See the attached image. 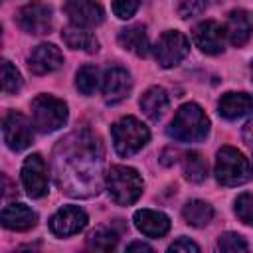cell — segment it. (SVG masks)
<instances>
[{
  "mask_svg": "<svg viewBox=\"0 0 253 253\" xmlns=\"http://www.w3.org/2000/svg\"><path fill=\"white\" fill-rule=\"evenodd\" d=\"M63 142V140H61ZM63 156L57 158V182L71 196L97 194L99 168H101V144L89 132L71 134L61 144Z\"/></svg>",
  "mask_w": 253,
  "mask_h": 253,
  "instance_id": "cell-1",
  "label": "cell"
},
{
  "mask_svg": "<svg viewBox=\"0 0 253 253\" xmlns=\"http://www.w3.org/2000/svg\"><path fill=\"white\" fill-rule=\"evenodd\" d=\"M210 130V121L200 105L186 103L182 105L172 123L168 125V136L178 142H200Z\"/></svg>",
  "mask_w": 253,
  "mask_h": 253,
  "instance_id": "cell-2",
  "label": "cell"
},
{
  "mask_svg": "<svg viewBox=\"0 0 253 253\" xmlns=\"http://www.w3.org/2000/svg\"><path fill=\"white\" fill-rule=\"evenodd\" d=\"M109 196L119 206H128L138 200L142 194V178L134 168L128 166H113L107 174Z\"/></svg>",
  "mask_w": 253,
  "mask_h": 253,
  "instance_id": "cell-3",
  "label": "cell"
},
{
  "mask_svg": "<svg viewBox=\"0 0 253 253\" xmlns=\"http://www.w3.org/2000/svg\"><path fill=\"white\" fill-rule=\"evenodd\" d=\"M215 178L223 186H239L251 178L249 160L233 146H223L215 158Z\"/></svg>",
  "mask_w": 253,
  "mask_h": 253,
  "instance_id": "cell-4",
  "label": "cell"
},
{
  "mask_svg": "<svg viewBox=\"0 0 253 253\" xmlns=\"http://www.w3.org/2000/svg\"><path fill=\"white\" fill-rule=\"evenodd\" d=\"M111 134H113L115 150L121 156L136 154L150 138L148 128L134 117H123L121 121H117L111 128Z\"/></svg>",
  "mask_w": 253,
  "mask_h": 253,
  "instance_id": "cell-5",
  "label": "cell"
},
{
  "mask_svg": "<svg viewBox=\"0 0 253 253\" xmlns=\"http://www.w3.org/2000/svg\"><path fill=\"white\" fill-rule=\"evenodd\" d=\"M67 121V105L51 95H40L32 101V125L40 132H53Z\"/></svg>",
  "mask_w": 253,
  "mask_h": 253,
  "instance_id": "cell-6",
  "label": "cell"
},
{
  "mask_svg": "<svg viewBox=\"0 0 253 253\" xmlns=\"http://www.w3.org/2000/svg\"><path fill=\"white\" fill-rule=\"evenodd\" d=\"M188 51H190V40L176 30L164 32L154 45V57L162 67H172L180 63L188 55Z\"/></svg>",
  "mask_w": 253,
  "mask_h": 253,
  "instance_id": "cell-7",
  "label": "cell"
},
{
  "mask_svg": "<svg viewBox=\"0 0 253 253\" xmlns=\"http://www.w3.org/2000/svg\"><path fill=\"white\" fill-rule=\"evenodd\" d=\"M18 24L28 34H47L51 30V8L42 0H32L18 10Z\"/></svg>",
  "mask_w": 253,
  "mask_h": 253,
  "instance_id": "cell-8",
  "label": "cell"
},
{
  "mask_svg": "<svg viewBox=\"0 0 253 253\" xmlns=\"http://www.w3.org/2000/svg\"><path fill=\"white\" fill-rule=\"evenodd\" d=\"M22 184L30 198H42L47 192V168L40 154H32L24 160Z\"/></svg>",
  "mask_w": 253,
  "mask_h": 253,
  "instance_id": "cell-9",
  "label": "cell"
},
{
  "mask_svg": "<svg viewBox=\"0 0 253 253\" xmlns=\"http://www.w3.org/2000/svg\"><path fill=\"white\" fill-rule=\"evenodd\" d=\"M4 140L8 144V148L12 150H24L32 144L34 132H32V125L28 123V119L16 111L8 113L4 117Z\"/></svg>",
  "mask_w": 253,
  "mask_h": 253,
  "instance_id": "cell-10",
  "label": "cell"
},
{
  "mask_svg": "<svg viewBox=\"0 0 253 253\" xmlns=\"http://www.w3.org/2000/svg\"><path fill=\"white\" fill-rule=\"evenodd\" d=\"M85 225H87V213L79 206H63L49 219V229L59 237L75 235Z\"/></svg>",
  "mask_w": 253,
  "mask_h": 253,
  "instance_id": "cell-11",
  "label": "cell"
},
{
  "mask_svg": "<svg viewBox=\"0 0 253 253\" xmlns=\"http://www.w3.org/2000/svg\"><path fill=\"white\" fill-rule=\"evenodd\" d=\"M225 28L213 20H206L194 28V42L196 45L210 55L221 53L225 45Z\"/></svg>",
  "mask_w": 253,
  "mask_h": 253,
  "instance_id": "cell-12",
  "label": "cell"
},
{
  "mask_svg": "<svg viewBox=\"0 0 253 253\" xmlns=\"http://www.w3.org/2000/svg\"><path fill=\"white\" fill-rule=\"evenodd\" d=\"M63 10L71 24L81 28H93L103 22V8L95 0H67Z\"/></svg>",
  "mask_w": 253,
  "mask_h": 253,
  "instance_id": "cell-13",
  "label": "cell"
},
{
  "mask_svg": "<svg viewBox=\"0 0 253 253\" xmlns=\"http://www.w3.org/2000/svg\"><path fill=\"white\" fill-rule=\"evenodd\" d=\"M61 63H63V55H61L59 47H55L53 43H40V45H36L32 49L30 57H28V67L36 75L51 73V71L59 69Z\"/></svg>",
  "mask_w": 253,
  "mask_h": 253,
  "instance_id": "cell-14",
  "label": "cell"
},
{
  "mask_svg": "<svg viewBox=\"0 0 253 253\" xmlns=\"http://www.w3.org/2000/svg\"><path fill=\"white\" fill-rule=\"evenodd\" d=\"M130 91V75L123 67H109L103 75V97L107 103L123 101Z\"/></svg>",
  "mask_w": 253,
  "mask_h": 253,
  "instance_id": "cell-15",
  "label": "cell"
},
{
  "mask_svg": "<svg viewBox=\"0 0 253 253\" xmlns=\"http://www.w3.org/2000/svg\"><path fill=\"white\" fill-rule=\"evenodd\" d=\"M253 32V18L251 14H247L245 10H233L227 16V24H225V34L229 38V42L235 47H241L247 43V40L251 38Z\"/></svg>",
  "mask_w": 253,
  "mask_h": 253,
  "instance_id": "cell-16",
  "label": "cell"
},
{
  "mask_svg": "<svg viewBox=\"0 0 253 253\" xmlns=\"http://www.w3.org/2000/svg\"><path fill=\"white\" fill-rule=\"evenodd\" d=\"M134 225L148 237H162L170 229V219L162 211L154 210H138L134 211Z\"/></svg>",
  "mask_w": 253,
  "mask_h": 253,
  "instance_id": "cell-17",
  "label": "cell"
},
{
  "mask_svg": "<svg viewBox=\"0 0 253 253\" xmlns=\"http://www.w3.org/2000/svg\"><path fill=\"white\" fill-rule=\"evenodd\" d=\"M217 111L223 119H241L253 111V99L247 93H225L217 101Z\"/></svg>",
  "mask_w": 253,
  "mask_h": 253,
  "instance_id": "cell-18",
  "label": "cell"
},
{
  "mask_svg": "<svg viewBox=\"0 0 253 253\" xmlns=\"http://www.w3.org/2000/svg\"><path fill=\"white\" fill-rule=\"evenodd\" d=\"M38 221V215L34 210H30L24 204H10L2 210V223L8 229H16V231H26L30 227H34Z\"/></svg>",
  "mask_w": 253,
  "mask_h": 253,
  "instance_id": "cell-19",
  "label": "cell"
},
{
  "mask_svg": "<svg viewBox=\"0 0 253 253\" xmlns=\"http://www.w3.org/2000/svg\"><path fill=\"white\" fill-rule=\"evenodd\" d=\"M119 43L125 49H128V51H132V53H136L140 57L148 55V49H150L148 36H146V30H144L142 24H134V26L123 28L121 34H119Z\"/></svg>",
  "mask_w": 253,
  "mask_h": 253,
  "instance_id": "cell-20",
  "label": "cell"
},
{
  "mask_svg": "<svg viewBox=\"0 0 253 253\" xmlns=\"http://www.w3.org/2000/svg\"><path fill=\"white\" fill-rule=\"evenodd\" d=\"M140 109L142 113L152 119V121H158L166 109H168V95L162 87H150L142 97H140Z\"/></svg>",
  "mask_w": 253,
  "mask_h": 253,
  "instance_id": "cell-21",
  "label": "cell"
},
{
  "mask_svg": "<svg viewBox=\"0 0 253 253\" xmlns=\"http://www.w3.org/2000/svg\"><path fill=\"white\" fill-rule=\"evenodd\" d=\"M61 38H63V42L67 43V47H71V49L97 51V45H99V43H97V40H95V36H93L91 32H87L85 28L75 26V24H71V26L63 28Z\"/></svg>",
  "mask_w": 253,
  "mask_h": 253,
  "instance_id": "cell-22",
  "label": "cell"
},
{
  "mask_svg": "<svg viewBox=\"0 0 253 253\" xmlns=\"http://www.w3.org/2000/svg\"><path fill=\"white\" fill-rule=\"evenodd\" d=\"M182 215L184 219L194 225V227H202V225H208L213 217V208L208 204V202H202V200H190L184 210H182Z\"/></svg>",
  "mask_w": 253,
  "mask_h": 253,
  "instance_id": "cell-23",
  "label": "cell"
},
{
  "mask_svg": "<svg viewBox=\"0 0 253 253\" xmlns=\"http://www.w3.org/2000/svg\"><path fill=\"white\" fill-rule=\"evenodd\" d=\"M182 166H184V174L190 182H202L208 174V162L198 152H188L182 160Z\"/></svg>",
  "mask_w": 253,
  "mask_h": 253,
  "instance_id": "cell-24",
  "label": "cell"
},
{
  "mask_svg": "<svg viewBox=\"0 0 253 253\" xmlns=\"http://www.w3.org/2000/svg\"><path fill=\"white\" fill-rule=\"evenodd\" d=\"M117 233L111 231L109 227H97L89 233L87 237V247L95 251H111L117 245Z\"/></svg>",
  "mask_w": 253,
  "mask_h": 253,
  "instance_id": "cell-25",
  "label": "cell"
},
{
  "mask_svg": "<svg viewBox=\"0 0 253 253\" xmlns=\"http://www.w3.org/2000/svg\"><path fill=\"white\" fill-rule=\"evenodd\" d=\"M75 85H77V89H79L83 95L95 93V89H97V85H99V71H97V67H95V65H83V67L77 71Z\"/></svg>",
  "mask_w": 253,
  "mask_h": 253,
  "instance_id": "cell-26",
  "label": "cell"
},
{
  "mask_svg": "<svg viewBox=\"0 0 253 253\" xmlns=\"http://www.w3.org/2000/svg\"><path fill=\"white\" fill-rule=\"evenodd\" d=\"M2 87L6 93H16L22 87V77L20 71L10 63V61H2Z\"/></svg>",
  "mask_w": 253,
  "mask_h": 253,
  "instance_id": "cell-27",
  "label": "cell"
},
{
  "mask_svg": "<svg viewBox=\"0 0 253 253\" xmlns=\"http://www.w3.org/2000/svg\"><path fill=\"white\" fill-rule=\"evenodd\" d=\"M235 213L243 223L253 225V194H241L235 200Z\"/></svg>",
  "mask_w": 253,
  "mask_h": 253,
  "instance_id": "cell-28",
  "label": "cell"
},
{
  "mask_svg": "<svg viewBox=\"0 0 253 253\" xmlns=\"http://www.w3.org/2000/svg\"><path fill=\"white\" fill-rule=\"evenodd\" d=\"M217 247L221 251H245L247 249V241L239 235V233H221L217 239Z\"/></svg>",
  "mask_w": 253,
  "mask_h": 253,
  "instance_id": "cell-29",
  "label": "cell"
},
{
  "mask_svg": "<svg viewBox=\"0 0 253 253\" xmlns=\"http://www.w3.org/2000/svg\"><path fill=\"white\" fill-rule=\"evenodd\" d=\"M208 8V0H182L178 6V14L182 18H194L200 16Z\"/></svg>",
  "mask_w": 253,
  "mask_h": 253,
  "instance_id": "cell-30",
  "label": "cell"
},
{
  "mask_svg": "<svg viewBox=\"0 0 253 253\" xmlns=\"http://www.w3.org/2000/svg\"><path fill=\"white\" fill-rule=\"evenodd\" d=\"M138 6H140V0H113V12L121 20H126V18L134 16Z\"/></svg>",
  "mask_w": 253,
  "mask_h": 253,
  "instance_id": "cell-31",
  "label": "cell"
},
{
  "mask_svg": "<svg viewBox=\"0 0 253 253\" xmlns=\"http://www.w3.org/2000/svg\"><path fill=\"white\" fill-rule=\"evenodd\" d=\"M168 251H200V247H198L194 241H190V239H186V237H180V239H176V241L168 247Z\"/></svg>",
  "mask_w": 253,
  "mask_h": 253,
  "instance_id": "cell-32",
  "label": "cell"
},
{
  "mask_svg": "<svg viewBox=\"0 0 253 253\" xmlns=\"http://www.w3.org/2000/svg\"><path fill=\"white\" fill-rule=\"evenodd\" d=\"M126 251H152V247L142 243V241H132L126 245Z\"/></svg>",
  "mask_w": 253,
  "mask_h": 253,
  "instance_id": "cell-33",
  "label": "cell"
},
{
  "mask_svg": "<svg viewBox=\"0 0 253 253\" xmlns=\"http://www.w3.org/2000/svg\"><path fill=\"white\" fill-rule=\"evenodd\" d=\"M251 75H253V63H251Z\"/></svg>",
  "mask_w": 253,
  "mask_h": 253,
  "instance_id": "cell-34",
  "label": "cell"
}]
</instances>
